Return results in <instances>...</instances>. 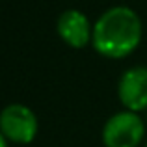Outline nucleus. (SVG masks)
<instances>
[{"label":"nucleus","instance_id":"obj_1","mask_svg":"<svg viewBox=\"0 0 147 147\" xmlns=\"http://www.w3.org/2000/svg\"><path fill=\"white\" fill-rule=\"evenodd\" d=\"M142 34L144 28L136 11L129 6H114L95 21L91 45L100 56L121 60L138 49Z\"/></svg>","mask_w":147,"mask_h":147},{"label":"nucleus","instance_id":"obj_2","mask_svg":"<svg viewBox=\"0 0 147 147\" xmlns=\"http://www.w3.org/2000/svg\"><path fill=\"white\" fill-rule=\"evenodd\" d=\"M39 130V121L36 114L24 104H7L0 112V132L7 138V142H13L19 145L32 144Z\"/></svg>","mask_w":147,"mask_h":147},{"label":"nucleus","instance_id":"obj_3","mask_svg":"<svg viewBox=\"0 0 147 147\" xmlns=\"http://www.w3.org/2000/svg\"><path fill=\"white\" fill-rule=\"evenodd\" d=\"M145 125L136 112H117L102 129V144L106 147H138L144 140Z\"/></svg>","mask_w":147,"mask_h":147},{"label":"nucleus","instance_id":"obj_4","mask_svg":"<svg viewBox=\"0 0 147 147\" xmlns=\"http://www.w3.org/2000/svg\"><path fill=\"white\" fill-rule=\"evenodd\" d=\"M117 95L127 110L136 114L147 110V67L136 65L127 69L119 78Z\"/></svg>","mask_w":147,"mask_h":147},{"label":"nucleus","instance_id":"obj_5","mask_svg":"<svg viewBox=\"0 0 147 147\" xmlns=\"http://www.w3.org/2000/svg\"><path fill=\"white\" fill-rule=\"evenodd\" d=\"M58 36L61 37L65 45L73 49H84L91 43L93 37V26L86 13L78 9H67L58 17L56 22Z\"/></svg>","mask_w":147,"mask_h":147},{"label":"nucleus","instance_id":"obj_6","mask_svg":"<svg viewBox=\"0 0 147 147\" xmlns=\"http://www.w3.org/2000/svg\"><path fill=\"white\" fill-rule=\"evenodd\" d=\"M0 147H7V138L0 132Z\"/></svg>","mask_w":147,"mask_h":147},{"label":"nucleus","instance_id":"obj_7","mask_svg":"<svg viewBox=\"0 0 147 147\" xmlns=\"http://www.w3.org/2000/svg\"><path fill=\"white\" fill-rule=\"evenodd\" d=\"M144 147H147V142H145V145H144Z\"/></svg>","mask_w":147,"mask_h":147}]
</instances>
